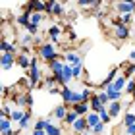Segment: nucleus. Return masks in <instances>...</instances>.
<instances>
[{
  "label": "nucleus",
  "instance_id": "obj_26",
  "mask_svg": "<svg viewBox=\"0 0 135 135\" xmlns=\"http://www.w3.org/2000/svg\"><path fill=\"white\" fill-rule=\"evenodd\" d=\"M77 120H79V116H77L75 112H73V110H70V112H68V116H66V120H64V124H68V126H73Z\"/></svg>",
  "mask_w": 135,
  "mask_h": 135
},
{
  "label": "nucleus",
  "instance_id": "obj_33",
  "mask_svg": "<svg viewBox=\"0 0 135 135\" xmlns=\"http://www.w3.org/2000/svg\"><path fill=\"white\" fill-rule=\"evenodd\" d=\"M31 42H35V37H31L29 33L21 37V46H31Z\"/></svg>",
  "mask_w": 135,
  "mask_h": 135
},
{
  "label": "nucleus",
  "instance_id": "obj_5",
  "mask_svg": "<svg viewBox=\"0 0 135 135\" xmlns=\"http://www.w3.org/2000/svg\"><path fill=\"white\" fill-rule=\"evenodd\" d=\"M64 62L70 64V66H79V64H83V56L75 50H68L64 54Z\"/></svg>",
  "mask_w": 135,
  "mask_h": 135
},
{
  "label": "nucleus",
  "instance_id": "obj_21",
  "mask_svg": "<svg viewBox=\"0 0 135 135\" xmlns=\"http://www.w3.org/2000/svg\"><path fill=\"white\" fill-rule=\"evenodd\" d=\"M112 85H114V87L118 89V91H122V93H124V91H126V85H127V77L124 75V73H122V75H118V79H116Z\"/></svg>",
  "mask_w": 135,
  "mask_h": 135
},
{
  "label": "nucleus",
  "instance_id": "obj_2",
  "mask_svg": "<svg viewBox=\"0 0 135 135\" xmlns=\"http://www.w3.org/2000/svg\"><path fill=\"white\" fill-rule=\"evenodd\" d=\"M41 77H42V70L39 66V58L31 56V70H29V89H35L41 85Z\"/></svg>",
  "mask_w": 135,
  "mask_h": 135
},
{
  "label": "nucleus",
  "instance_id": "obj_37",
  "mask_svg": "<svg viewBox=\"0 0 135 135\" xmlns=\"http://www.w3.org/2000/svg\"><path fill=\"white\" fill-rule=\"evenodd\" d=\"M104 127H106V124H99L97 127H93V129H91V133H93V135H100V133L104 131Z\"/></svg>",
  "mask_w": 135,
  "mask_h": 135
},
{
  "label": "nucleus",
  "instance_id": "obj_32",
  "mask_svg": "<svg viewBox=\"0 0 135 135\" xmlns=\"http://www.w3.org/2000/svg\"><path fill=\"white\" fill-rule=\"evenodd\" d=\"M46 135H62V127H58V126H48V129H46Z\"/></svg>",
  "mask_w": 135,
  "mask_h": 135
},
{
  "label": "nucleus",
  "instance_id": "obj_36",
  "mask_svg": "<svg viewBox=\"0 0 135 135\" xmlns=\"http://www.w3.org/2000/svg\"><path fill=\"white\" fill-rule=\"evenodd\" d=\"M133 73H135V64H129V66H127V68H126V71H124V75H126L127 79H131V75H133Z\"/></svg>",
  "mask_w": 135,
  "mask_h": 135
},
{
  "label": "nucleus",
  "instance_id": "obj_10",
  "mask_svg": "<svg viewBox=\"0 0 135 135\" xmlns=\"http://www.w3.org/2000/svg\"><path fill=\"white\" fill-rule=\"evenodd\" d=\"M71 110L75 112L79 118H85L89 112H91V102H81V104H75V106H71Z\"/></svg>",
  "mask_w": 135,
  "mask_h": 135
},
{
  "label": "nucleus",
  "instance_id": "obj_41",
  "mask_svg": "<svg viewBox=\"0 0 135 135\" xmlns=\"http://www.w3.org/2000/svg\"><path fill=\"white\" fill-rule=\"evenodd\" d=\"M33 135H46V131H37V129H33Z\"/></svg>",
  "mask_w": 135,
  "mask_h": 135
},
{
  "label": "nucleus",
  "instance_id": "obj_17",
  "mask_svg": "<svg viewBox=\"0 0 135 135\" xmlns=\"http://www.w3.org/2000/svg\"><path fill=\"white\" fill-rule=\"evenodd\" d=\"M0 48H2V54H16L17 52V45H14V42L10 41H2V45H0Z\"/></svg>",
  "mask_w": 135,
  "mask_h": 135
},
{
  "label": "nucleus",
  "instance_id": "obj_9",
  "mask_svg": "<svg viewBox=\"0 0 135 135\" xmlns=\"http://www.w3.org/2000/svg\"><path fill=\"white\" fill-rule=\"evenodd\" d=\"M25 8H27V10H31V12L45 14V12H46V2H41V0H31V2H27V4H25Z\"/></svg>",
  "mask_w": 135,
  "mask_h": 135
},
{
  "label": "nucleus",
  "instance_id": "obj_22",
  "mask_svg": "<svg viewBox=\"0 0 135 135\" xmlns=\"http://www.w3.org/2000/svg\"><path fill=\"white\" fill-rule=\"evenodd\" d=\"M108 112H110L112 118H116V116L122 112V102H120V100H118V102H110V104H108Z\"/></svg>",
  "mask_w": 135,
  "mask_h": 135
},
{
  "label": "nucleus",
  "instance_id": "obj_42",
  "mask_svg": "<svg viewBox=\"0 0 135 135\" xmlns=\"http://www.w3.org/2000/svg\"><path fill=\"white\" fill-rule=\"evenodd\" d=\"M129 60H135V50H131V52H129Z\"/></svg>",
  "mask_w": 135,
  "mask_h": 135
},
{
  "label": "nucleus",
  "instance_id": "obj_25",
  "mask_svg": "<svg viewBox=\"0 0 135 135\" xmlns=\"http://www.w3.org/2000/svg\"><path fill=\"white\" fill-rule=\"evenodd\" d=\"M29 122H31V110H25V116H23V120L20 122V129H27Z\"/></svg>",
  "mask_w": 135,
  "mask_h": 135
},
{
  "label": "nucleus",
  "instance_id": "obj_20",
  "mask_svg": "<svg viewBox=\"0 0 135 135\" xmlns=\"http://www.w3.org/2000/svg\"><path fill=\"white\" fill-rule=\"evenodd\" d=\"M102 108H106V106L99 100V97H97V95H93V99H91V112H97V114H99Z\"/></svg>",
  "mask_w": 135,
  "mask_h": 135
},
{
  "label": "nucleus",
  "instance_id": "obj_16",
  "mask_svg": "<svg viewBox=\"0 0 135 135\" xmlns=\"http://www.w3.org/2000/svg\"><path fill=\"white\" fill-rule=\"evenodd\" d=\"M16 64L20 66V68H23V70H31V58L25 56V54H17Z\"/></svg>",
  "mask_w": 135,
  "mask_h": 135
},
{
  "label": "nucleus",
  "instance_id": "obj_39",
  "mask_svg": "<svg viewBox=\"0 0 135 135\" xmlns=\"http://www.w3.org/2000/svg\"><path fill=\"white\" fill-rule=\"evenodd\" d=\"M20 52L25 54V56H29V52H31V46H20Z\"/></svg>",
  "mask_w": 135,
  "mask_h": 135
},
{
  "label": "nucleus",
  "instance_id": "obj_6",
  "mask_svg": "<svg viewBox=\"0 0 135 135\" xmlns=\"http://www.w3.org/2000/svg\"><path fill=\"white\" fill-rule=\"evenodd\" d=\"M70 106H66V104H58V106H54V110H52V118L54 120H58V122H64L66 120V116H68V112H70Z\"/></svg>",
  "mask_w": 135,
  "mask_h": 135
},
{
  "label": "nucleus",
  "instance_id": "obj_11",
  "mask_svg": "<svg viewBox=\"0 0 135 135\" xmlns=\"http://www.w3.org/2000/svg\"><path fill=\"white\" fill-rule=\"evenodd\" d=\"M60 91H62V93H60V95H62V104H66V106H70V108H71V102H73V93H75V91L70 89V87H62Z\"/></svg>",
  "mask_w": 135,
  "mask_h": 135
},
{
  "label": "nucleus",
  "instance_id": "obj_23",
  "mask_svg": "<svg viewBox=\"0 0 135 135\" xmlns=\"http://www.w3.org/2000/svg\"><path fill=\"white\" fill-rule=\"evenodd\" d=\"M42 83H45V87H46L48 91H50V89H54V87H60V85H58V81H56V77H54V75H46Z\"/></svg>",
  "mask_w": 135,
  "mask_h": 135
},
{
  "label": "nucleus",
  "instance_id": "obj_27",
  "mask_svg": "<svg viewBox=\"0 0 135 135\" xmlns=\"http://www.w3.org/2000/svg\"><path fill=\"white\" fill-rule=\"evenodd\" d=\"M124 126H126V129H127V127H131V126H135V114L133 112H127L124 116Z\"/></svg>",
  "mask_w": 135,
  "mask_h": 135
},
{
  "label": "nucleus",
  "instance_id": "obj_12",
  "mask_svg": "<svg viewBox=\"0 0 135 135\" xmlns=\"http://www.w3.org/2000/svg\"><path fill=\"white\" fill-rule=\"evenodd\" d=\"M104 91H106V95L110 97V102H118V100H122V97H124V93H122V91H118L114 85H108Z\"/></svg>",
  "mask_w": 135,
  "mask_h": 135
},
{
  "label": "nucleus",
  "instance_id": "obj_31",
  "mask_svg": "<svg viewBox=\"0 0 135 135\" xmlns=\"http://www.w3.org/2000/svg\"><path fill=\"white\" fill-rule=\"evenodd\" d=\"M23 116H25V112H23V110H14V112H12V116H10V120H12V122H21Z\"/></svg>",
  "mask_w": 135,
  "mask_h": 135
},
{
  "label": "nucleus",
  "instance_id": "obj_34",
  "mask_svg": "<svg viewBox=\"0 0 135 135\" xmlns=\"http://www.w3.org/2000/svg\"><path fill=\"white\" fill-rule=\"evenodd\" d=\"M81 73H83V64L73 66V79H79V77H81Z\"/></svg>",
  "mask_w": 135,
  "mask_h": 135
},
{
  "label": "nucleus",
  "instance_id": "obj_3",
  "mask_svg": "<svg viewBox=\"0 0 135 135\" xmlns=\"http://www.w3.org/2000/svg\"><path fill=\"white\" fill-rule=\"evenodd\" d=\"M46 12L56 17H64L66 14V4L64 2H58V0H48L46 2Z\"/></svg>",
  "mask_w": 135,
  "mask_h": 135
},
{
  "label": "nucleus",
  "instance_id": "obj_29",
  "mask_svg": "<svg viewBox=\"0 0 135 135\" xmlns=\"http://www.w3.org/2000/svg\"><path fill=\"white\" fill-rule=\"evenodd\" d=\"M126 93L129 97H135V77L127 79V85H126Z\"/></svg>",
  "mask_w": 135,
  "mask_h": 135
},
{
  "label": "nucleus",
  "instance_id": "obj_13",
  "mask_svg": "<svg viewBox=\"0 0 135 135\" xmlns=\"http://www.w3.org/2000/svg\"><path fill=\"white\" fill-rule=\"evenodd\" d=\"M16 54H2L0 56V64H2V70H10L12 66L16 64Z\"/></svg>",
  "mask_w": 135,
  "mask_h": 135
},
{
  "label": "nucleus",
  "instance_id": "obj_28",
  "mask_svg": "<svg viewBox=\"0 0 135 135\" xmlns=\"http://www.w3.org/2000/svg\"><path fill=\"white\" fill-rule=\"evenodd\" d=\"M99 116H100V122H102V124H110V122H112V116H110L108 108H102L100 112H99Z\"/></svg>",
  "mask_w": 135,
  "mask_h": 135
},
{
  "label": "nucleus",
  "instance_id": "obj_38",
  "mask_svg": "<svg viewBox=\"0 0 135 135\" xmlns=\"http://www.w3.org/2000/svg\"><path fill=\"white\" fill-rule=\"evenodd\" d=\"M25 97H27V106H29V110H31V106H33V97H31L29 91H25Z\"/></svg>",
  "mask_w": 135,
  "mask_h": 135
},
{
  "label": "nucleus",
  "instance_id": "obj_40",
  "mask_svg": "<svg viewBox=\"0 0 135 135\" xmlns=\"http://www.w3.org/2000/svg\"><path fill=\"white\" fill-rule=\"evenodd\" d=\"M126 135H135V126L127 127V129H126Z\"/></svg>",
  "mask_w": 135,
  "mask_h": 135
},
{
  "label": "nucleus",
  "instance_id": "obj_14",
  "mask_svg": "<svg viewBox=\"0 0 135 135\" xmlns=\"http://www.w3.org/2000/svg\"><path fill=\"white\" fill-rule=\"evenodd\" d=\"M29 23H31V10H23L20 16H17V25H21L25 29Z\"/></svg>",
  "mask_w": 135,
  "mask_h": 135
},
{
  "label": "nucleus",
  "instance_id": "obj_18",
  "mask_svg": "<svg viewBox=\"0 0 135 135\" xmlns=\"http://www.w3.org/2000/svg\"><path fill=\"white\" fill-rule=\"evenodd\" d=\"M85 118H87V124H89V129H93V127H97L99 124H102L100 122V116L97 114V112H89L87 116H85Z\"/></svg>",
  "mask_w": 135,
  "mask_h": 135
},
{
  "label": "nucleus",
  "instance_id": "obj_35",
  "mask_svg": "<svg viewBox=\"0 0 135 135\" xmlns=\"http://www.w3.org/2000/svg\"><path fill=\"white\" fill-rule=\"evenodd\" d=\"M25 31L31 35V37H35V35H37V31H39V25H33V23H29V25L25 27Z\"/></svg>",
  "mask_w": 135,
  "mask_h": 135
},
{
  "label": "nucleus",
  "instance_id": "obj_4",
  "mask_svg": "<svg viewBox=\"0 0 135 135\" xmlns=\"http://www.w3.org/2000/svg\"><path fill=\"white\" fill-rule=\"evenodd\" d=\"M116 10L120 16H133L135 14V2H116Z\"/></svg>",
  "mask_w": 135,
  "mask_h": 135
},
{
  "label": "nucleus",
  "instance_id": "obj_30",
  "mask_svg": "<svg viewBox=\"0 0 135 135\" xmlns=\"http://www.w3.org/2000/svg\"><path fill=\"white\" fill-rule=\"evenodd\" d=\"M97 97H99V100L108 108V104H110V97L106 95V91H99V93H97Z\"/></svg>",
  "mask_w": 135,
  "mask_h": 135
},
{
  "label": "nucleus",
  "instance_id": "obj_8",
  "mask_svg": "<svg viewBox=\"0 0 135 135\" xmlns=\"http://www.w3.org/2000/svg\"><path fill=\"white\" fill-rule=\"evenodd\" d=\"M89 129V124H87V118H79L75 124L71 126V131H73V135H83L85 131Z\"/></svg>",
  "mask_w": 135,
  "mask_h": 135
},
{
  "label": "nucleus",
  "instance_id": "obj_19",
  "mask_svg": "<svg viewBox=\"0 0 135 135\" xmlns=\"http://www.w3.org/2000/svg\"><path fill=\"white\" fill-rule=\"evenodd\" d=\"M10 131H14V129H12V120H10V118H4V116H0V135L10 133Z\"/></svg>",
  "mask_w": 135,
  "mask_h": 135
},
{
  "label": "nucleus",
  "instance_id": "obj_24",
  "mask_svg": "<svg viewBox=\"0 0 135 135\" xmlns=\"http://www.w3.org/2000/svg\"><path fill=\"white\" fill-rule=\"evenodd\" d=\"M46 20V16L45 14H39V12H31V23L33 25H39L41 21H45Z\"/></svg>",
  "mask_w": 135,
  "mask_h": 135
},
{
  "label": "nucleus",
  "instance_id": "obj_7",
  "mask_svg": "<svg viewBox=\"0 0 135 135\" xmlns=\"http://www.w3.org/2000/svg\"><path fill=\"white\" fill-rule=\"evenodd\" d=\"M129 33H131L129 25H124V23H118V25H114V37H116V39L126 41L127 37H129Z\"/></svg>",
  "mask_w": 135,
  "mask_h": 135
},
{
  "label": "nucleus",
  "instance_id": "obj_1",
  "mask_svg": "<svg viewBox=\"0 0 135 135\" xmlns=\"http://www.w3.org/2000/svg\"><path fill=\"white\" fill-rule=\"evenodd\" d=\"M37 52H39V58L45 60L46 64H50L56 58H60L56 46H54V42H42V45H39V50H37Z\"/></svg>",
  "mask_w": 135,
  "mask_h": 135
},
{
  "label": "nucleus",
  "instance_id": "obj_15",
  "mask_svg": "<svg viewBox=\"0 0 135 135\" xmlns=\"http://www.w3.org/2000/svg\"><path fill=\"white\" fill-rule=\"evenodd\" d=\"M62 31L64 29L60 25H52L50 29H48V37H50V41L56 45V42H60V37H62Z\"/></svg>",
  "mask_w": 135,
  "mask_h": 135
}]
</instances>
